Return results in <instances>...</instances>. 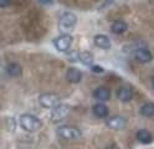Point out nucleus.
<instances>
[{
  "instance_id": "f8f14e48",
  "label": "nucleus",
  "mask_w": 154,
  "mask_h": 149,
  "mask_svg": "<svg viewBox=\"0 0 154 149\" xmlns=\"http://www.w3.org/2000/svg\"><path fill=\"white\" fill-rule=\"evenodd\" d=\"M127 29H128V25L126 21H123V20H116V21L112 23V25H111V31L113 34H117V35L126 33Z\"/></svg>"
},
{
  "instance_id": "6ab92c4d",
  "label": "nucleus",
  "mask_w": 154,
  "mask_h": 149,
  "mask_svg": "<svg viewBox=\"0 0 154 149\" xmlns=\"http://www.w3.org/2000/svg\"><path fill=\"white\" fill-rule=\"evenodd\" d=\"M91 70H92V72H94V73H102V72H104V68H102L101 66H97V65L91 66Z\"/></svg>"
},
{
  "instance_id": "412c9836",
  "label": "nucleus",
  "mask_w": 154,
  "mask_h": 149,
  "mask_svg": "<svg viewBox=\"0 0 154 149\" xmlns=\"http://www.w3.org/2000/svg\"><path fill=\"white\" fill-rule=\"evenodd\" d=\"M38 2L44 5H51L52 4V0H38Z\"/></svg>"
},
{
  "instance_id": "4be33fe9",
  "label": "nucleus",
  "mask_w": 154,
  "mask_h": 149,
  "mask_svg": "<svg viewBox=\"0 0 154 149\" xmlns=\"http://www.w3.org/2000/svg\"><path fill=\"white\" fill-rule=\"evenodd\" d=\"M152 85H153V87H154V77H153V79H152Z\"/></svg>"
},
{
  "instance_id": "7ed1b4c3",
  "label": "nucleus",
  "mask_w": 154,
  "mask_h": 149,
  "mask_svg": "<svg viewBox=\"0 0 154 149\" xmlns=\"http://www.w3.org/2000/svg\"><path fill=\"white\" fill-rule=\"evenodd\" d=\"M57 134L63 139H70V141H75V139L81 138V131L79 128L73 126H62L57 128Z\"/></svg>"
},
{
  "instance_id": "dca6fc26",
  "label": "nucleus",
  "mask_w": 154,
  "mask_h": 149,
  "mask_svg": "<svg viewBox=\"0 0 154 149\" xmlns=\"http://www.w3.org/2000/svg\"><path fill=\"white\" fill-rule=\"evenodd\" d=\"M93 113H94V116H97L98 118H106L108 116V108H107V106H104V104H102V103H97V104H94L93 106Z\"/></svg>"
},
{
  "instance_id": "f257e3e1",
  "label": "nucleus",
  "mask_w": 154,
  "mask_h": 149,
  "mask_svg": "<svg viewBox=\"0 0 154 149\" xmlns=\"http://www.w3.org/2000/svg\"><path fill=\"white\" fill-rule=\"evenodd\" d=\"M19 123H20L21 128L25 129L26 132H36L37 129L41 128V121L37 117L32 114H23L19 118Z\"/></svg>"
},
{
  "instance_id": "4468645a",
  "label": "nucleus",
  "mask_w": 154,
  "mask_h": 149,
  "mask_svg": "<svg viewBox=\"0 0 154 149\" xmlns=\"http://www.w3.org/2000/svg\"><path fill=\"white\" fill-rule=\"evenodd\" d=\"M6 72H8L9 76H11V77H19L23 73V68L17 62H10L6 66Z\"/></svg>"
},
{
  "instance_id": "0eeeda50",
  "label": "nucleus",
  "mask_w": 154,
  "mask_h": 149,
  "mask_svg": "<svg viewBox=\"0 0 154 149\" xmlns=\"http://www.w3.org/2000/svg\"><path fill=\"white\" fill-rule=\"evenodd\" d=\"M107 126L116 131H121L127 126V119L122 116H113L107 119Z\"/></svg>"
},
{
  "instance_id": "20e7f679",
  "label": "nucleus",
  "mask_w": 154,
  "mask_h": 149,
  "mask_svg": "<svg viewBox=\"0 0 154 149\" xmlns=\"http://www.w3.org/2000/svg\"><path fill=\"white\" fill-rule=\"evenodd\" d=\"M72 41H73V39H72L71 35H69V34H62V35L57 36V37L54 40V44H55L56 48L59 50V51L66 52V51H69V48L71 47Z\"/></svg>"
},
{
  "instance_id": "2eb2a0df",
  "label": "nucleus",
  "mask_w": 154,
  "mask_h": 149,
  "mask_svg": "<svg viewBox=\"0 0 154 149\" xmlns=\"http://www.w3.org/2000/svg\"><path fill=\"white\" fill-rule=\"evenodd\" d=\"M137 139L143 144H149L153 142V137L147 129H140V131H138L137 132Z\"/></svg>"
},
{
  "instance_id": "9d476101",
  "label": "nucleus",
  "mask_w": 154,
  "mask_h": 149,
  "mask_svg": "<svg viewBox=\"0 0 154 149\" xmlns=\"http://www.w3.org/2000/svg\"><path fill=\"white\" fill-rule=\"evenodd\" d=\"M93 96H94L96 99H98V101L106 102V101H108V99L111 98V91H109L107 87L101 86V87H98V88L94 89Z\"/></svg>"
},
{
  "instance_id": "aec40b11",
  "label": "nucleus",
  "mask_w": 154,
  "mask_h": 149,
  "mask_svg": "<svg viewBox=\"0 0 154 149\" xmlns=\"http://www.w3.org/2000/svg\"><path fill=\"white\" fill-rule=\"evenodd\" d=\"M10 4H11V0H0V6H2L3 9L4 8H8Z\"/></svg>"
},
{
  "instance_id": "f03ea898",
  "label": "nucleus",
  "mask_w": 154,
  "mask_h": 149,
  "mask_svg": "<svg viewBox=\"0 0 154 149\" xmlns=\"http://www.w3.org/2000/svg\"><path fill=\"white\" fill-rule=\"evenodd\" d=\"M77 24V17L72 13H63L59 19V30L63 34L71 33Z\"/></svg>"
},
{
  "instance_id": "a211bd4d",
  "label": "nucleus",
  "mask_w": 154,
  "mask_h": 149,
  "mask_svg": "<svg viewBox=\"0 0 154 149\" xmlns=\"http://www.w3.org/2000/svg\"><path fill=\"white\" fill-rule=\"evenodd\" d=\"M140 114L144 117H152L154 116V103L152 102H147L140 107Z\"/></svg>"
},
{
  "instance_id": "6e6552de",
  "label": "nucleus",
  "mask_w": 154,
  "mask_h": 149,
  "mask_svg": "<svg viewBox=\"0 0 154 149\" xmlns=\"http://www.w3.org/2000/svg\"><path fill=\"white\" fill-rule=\"evenodd\" d=\"M134 56H136V58L138 60L140 64H148V62H150L153 60L152 52L149 51V50L143 48V47L142 48H137L136 52H134Z\"/></svg>"
},
{
  "instance_id": "ddd939ff",
  "label": "nucleus",
  "mask_w": 154,
  "mask_h": 149,
  "mask_svg": "<svg viewBox=\"0 0 154 149\" xmlns=\"http://www.w3.org/2000/svg\"><path fill=\"white\" fill-rule=\"evenodd\" d=\"M93 40H94V44L97 45L98 47H101V48L107 50V48L111 47V40H109L108 36H106V35H101V34H98V35H96V36H94Z\"/></svg>"
},
{
  "instance_id": "f3484780",
  "label": "nucleus",
  "mask_w": 154,
  "mask_h": 149,
  "mask_svg": "<svg viewBox=\"0 0 154 149\" xmlns=\"http://www.w3.org/2000/svg\"><path fill=\"white\" fill-rule=\"evenodd\" d=\"M79 60L81 61L82 65L85 66H92L93 61H94V58H93V55L88 51H83V52H80L79 55Z\"/></svg>"
},
{
  "instance_id": "39448f33",
  "label": "nucleus",
  "mask_w": 154,
  "mask_h": 149,
  "mask_svg": "<svg viewBox=\"0 0 154 149\" xmlns=\"http://www.w3.org/2000/svg\"><path fill=\"white\" fill-rule=\"evenodd\" d=\"M38 102L45 108H55L60 103V97L55 93H42L38 97Z\"/></svg>"
},
{
  "instance_id": "9b49d317",
  "label": "nucleus",
  "mask_w": 154,
  "mask_h": 149,
  "mask_svg": "<svg viewBox=\"0 0 154 149\" xmlns=\"http://www.w3.org/2000/svg\"><path fill=\"white\" fill-rule=\"evenodd\" d=\"M117 97L121 102H129L131 99L133 98V92L129 87H126V86H122L118 88L117 91Z\"/></svg>"
},
{
  "instance_id": "1a4fd4ad",
  "label": "nucleus",
  "mask_w": 154,
  "mask_h": 149,
  "mask_svg": "<svg viewBox=\"0 0 154 149\" xmlns=\"http://www.w3.org/2000/svg\"><path fill=\"white\" fill-rule=\"evenodd\" d=\"M66 78L71 83H79L82 79V72L76 67H70L66 72Z\"/></svg>"
},
{
  "instance_id": "423d86ee",
  "label": "nucleus",
  "mask_w": 154,
  "mask_h": 149,
  "mask_svg": "<svg viewBox=\"0 0 154 149\" xmlns=\"http://www.w3.org/2000/svg\"><path fill=\"white\" fill-rule=\"evenodd\" d=\"M69 112H70V107L67 104H59L57 107L52 108V111H51V121L54 123L61 122L62 119L69 114Z\"/></svg>"
}]
</instances>
